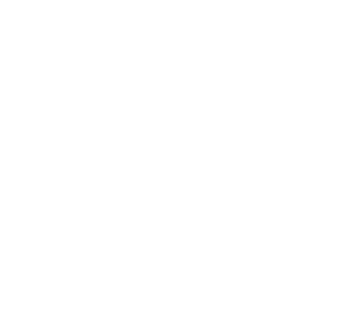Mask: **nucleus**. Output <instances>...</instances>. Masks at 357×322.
<instances>
[]
</instances>
